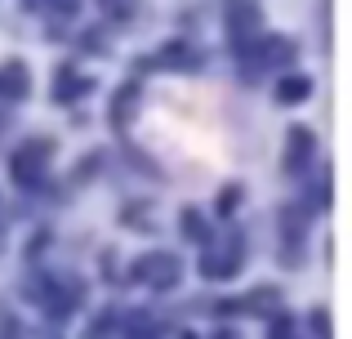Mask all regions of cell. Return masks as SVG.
<instances>
[{
  "instance_id": "6",
  "label": "cell",
  "mask_w": 352,
  "mask_h": 339,
  "mask_svg": "<svg viewBox=\"0 0 352 339\" xmlns=\"http://www.w3.org/2000/svg\"><path fill=\"white\" fill-rule=\"evenodd\" d=\"M236 259H241V245L232 241L228 250H219V254H206L201 272H206V277H232V272H236Z\"/></svg>"
},
{
  "instance_id": "9",
  "label": "cell",
  "mask_w": 352,
  "mask_h": 339,
  "mask_svg": "<svg viewBox=\"0 0 352 339\" xmlns=\"http://www.w3.org/2000/svg\"><path fill=\"white\" fill-rule=\"evenodd\" d=\"M27 5H41V9H54V14H76V0H27Z\"/></svg>"
},
{
  "instance_id": "4",
  "label": "cell",
  "mask_w": 352,
  "mask_h": 339,
  "mask_svg": "<svg viewBox=\"0 0 352 339\" xmlns=\"http://www.w3.org/2000/svg\"><path fill=\"white\" fill-rule=\"evenodd\" d=\"M228 27H232V45H236L241 54L254 50V27H258V18H254V9H250L245 0H232V18H228Z\"/></svg>"
},
{
  "instance_id": "2",
  "label": "cell",
  "mask_w": 352,
  "mask_h": 339,
  "mask_svg": "<svg viewBox=\"0 0 352 339\" xmlns=\"http://www.w3.org/2000/svg\"><path fill=\"white\" fill-rule=\"evenodd\" d=\"M45 166H50V143L36 139V143H27V148H18V157H14V179L23 183V188H32V183L45 179Z\"/></svg>"
},
{
  "instance_id": "7",
  "label": "cell",
  "mask_w": 352,
  "mask_h": 339,
  "mask_svg": "<svg viewBox=\"0 0 352 339\" xmlns=\"http://www.w3.org/2000/svg\"><path fill=\"white\" fill-rule=\"evenodd\" d=\"M308 157H312V134L308 130H290V157H285V166L299 170Z\"/></svg>"
},
{
  "instance_id": "3",
  "label": "cell",
  "mask_w": 352,
  "mask_h": 339,
  "mask_svg": "<svg viewBox=\"0 0 352 339\" xmlns=\"http://www.w3.org/2000/svg\"><path fill=\"white\" fill-rule=\"evenodd\" d=\"M134 277L147 281V286H156V290H165V286L179 281V259H174V254H147V259L134 263Z\"/></svg>"
},
{
  "instance_id": "10",
  "label": "cell",
  "mask_w": 352,
  "mask_h": 339,
  "mask_svg": "<svg viewBox=\"0 0 352 339\" xmlns=\"http://www.w3.org/2000/svg\"><path fill=\"white\" fill-rule=\"evenodd\" d=\"M76 94H80V80L63 72V76H58V98H76Z\"/></svg>"
},
{
  "instance_id": "1",
  "label": "cell",
  "mask_w": 352,
  "mask_h": 339,
  "mask_svg": "<svg viewBox=\"0 0 352 339\" xmlns=\"http://www.w3.org/2000/svg\"><path fill=\"white\" fill-rule=\"evenodd\" d=\"M32 295L41 299V308L50 317H67V313H76V304H80V286L76 281H36Z\"/></svg>"
},
{
  "instance_id": "5",
  "label": "cell",
  "mask_w": 352,
  "mask_h": 339,
  "mask_svg": "<svg viewBox=\"0 0 352 339\" xmlns=\"http://www.w3.org/2000/svg\"><path fill=\"white\" fill-rule=\"evenodd\" d=\"M27 85H32V76H27L23 63H5V67H0V98L14 103V98L27 94Z\"/></svg>"
},
{
  "instance_id": "8",
  "label": "cell",
  "mask_w": 352,
  "mask_h": 339,
  "mask_svg": "<svg viewBox=\"0 0 352 339\" xmlns=\"http://www.w3.org/2000/svg\"><path fill=\"white\" fill-rule=\"evenodd\" d=\"M276 98H281V103H303V98H308V80L303 76L281 80V85H276Z\"/></svg>"
}]
</instances>
